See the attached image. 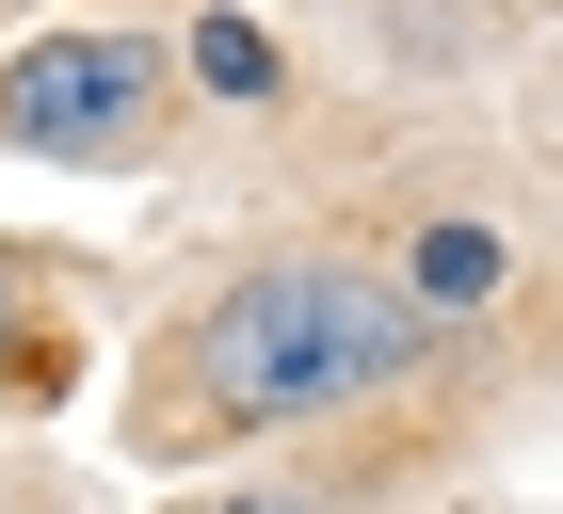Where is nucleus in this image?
Listing matches in <instances>:
<instances>
[{"label": "nucleus", "mask_w": 563, "mask_h": 514, "mask_svg": "<svg viewBox=\"0 0 563 514\" xmlns=\"http://www.w3.org/2000/svg\"><path fill=\"white\" fill-rule=\"evenodd\" d=\"M210 402L225 418H339L371 386H402L419 354V290H387L371 257H274L210 305Z\"/></svg>", "instance_id": "f257e3e1"}, {"label": "nucleus", "mask_w": 563, "mask_h": 514, "mask_svg": "<svg viewBox=\"0 0 563 514\" xmlns=\"http://www.w3.org/2000/svg\"><path fill=\"white\" fill-rule=\"evenodd\" d=\"M145 113H162L145 33H33L0 65V145H33V161H113V145H145Z\"/></svg>", "instance_id": "f03ea898"}, {"label": "nucleus", "mask_w": 563, "mask_h": 514, "mask_svg": "<svg viewBox=\"0 0 563 514\" xmlns=\"http://www.w3.org/2000/svg\"><path fill=\"white\" fill-rule=\"evenodd\" d=\"M516 290V242H499V225H434L419 242V305H499Z\"/></svg>", "instance_id": "7ed1b4c3"}, {"label": "nucleus", "mask_w": 563, "mask_h": 514, "mask_svg": "<svg viewBox=\"0 0 563 514\" xmlns=\"http://www.w3.org/2000/svg\"><path fill=\"white\" fill-rule=\"evenodd\" d=\"M194 81L258 97V81H274V33H258V16H194Z\"/></svg>", "instance_id": "20e7f679"}, {"label": "nucleus", "mask_w": 563, "mask_h": 514, "mask_svg": "<svg viewBox=\"0 0 563 514\" xmlns=\"http://www.w3.org/2000/svg\"><path fill=\"white\" fill-rule=\"evenodd\" d=\"M225 514H290V499H225Z\"/></svg>", "instance_id": "39448f33"}]
</instances>
